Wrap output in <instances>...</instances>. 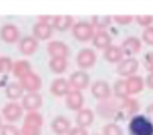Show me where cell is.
<instances>
[{
  "mask_svg": "<svg viewBox=\"0 0 153 135\" xmlns=\"http://www.w3.org/2000/svg\"><path fill=\"white\" fill-rule=\"evenodd\" d=\"M38 48V40L34 36H25L19 42V50L22 55L30 56Z\"/></svg>",
  "mask_w": 153,
  "mask_h": 135,
  "instance_id": "obj_15",
  "label": "cell"
},
{
  "mask_svg": "<svg viewBox=\"0 0 153 135\" xmlns=\"http://www.w3.org/2000/svg\"><path fill=\"white\" fill-rule=\"evenodd\" d=\"M89 76L85 70H78L70 74L68 83H69L70 87L74 88L72 90L81 91L87 88L89 85Z\"/></svg>",
  "mask_w": 153,
  "mask_h": 135,
  "instance_id": "obj_4",
  "label": "cell"
},
{
  "mask_svg": "<svg viewBox=\"0 0 153 135\" xmlns=\"http://www.w3.org/2000/svg\"><path fill=\"white\" fill-rule=\"evenodd\" d=\"M113 92L114 95L120 99H126L129 96V91L127 88L126 80H117L113 85Z\"/></svg>",
  "mask_w": 153,
  "mask_h": 135,
  "instance_id": "obj_27",
  "label": "cell"
},
{
  "mask_svg": "<svg viewBox=\"0 0 153 135\" xmlns=\"http://www.w3.org/2000/svg\"><path fill=\"white\" fill-rule=\"evenodd\" d=\"M123 57H124V53L121 47L119 46L111 45V46H109L108 48L104 50V58L109 63L119 64L123 60Z\"/></svg>",
  "mask_w": 153,
  "mask_h": 135,
  "instance_id": "obj_22",
  "label": "cell"
},
{
  "mask_svg": "<svg viewBox=\"0 0 153 135\" xmlns=\"http://www.w3.org/2000/svg\"><path fill=\"white\" fill-rule=\"evenodd\" d=\"M135 21L140 24V26H144V27H149L150 24L153 22V16L151 15H137L134 17Z\"/></svg>",
  "mask_w": 153,
  "mask_h": 135,
  "instance_id": "obj_34",
  "label": "cell"
},
{
  "mask_svg": "<svg viewBox=\"0 0 153 135\" xmlns=\"http://www.w3.org/2000/svg\"><path fill=\"white\" fill-rule=\"evenodd\" d=\"M14 63L11 58L9 57H0V73L7 74L13 71Z\"/></svg>",
  "mask_w": 153,
  "mask_h": 135,
  "instance_id": "obj_30",
  "label": "cell"
},
{
  "mask_svg": "<svg viewBox=\"0 0 153 135\" xmlns=\"http://www.w3.org/2000/svg\"><path fill=\"white\" fill-rule=\"evenodd\" d=\"M142 38L145 43L153 46V26H149V27L145 28V30L143 32Z\"/></svg>",
  "mask_w": 153,
  "mask_h": 135,
  "instance_id": "obj_36",
  "label": "cell"
},
{
  "mask_svg": "<svg viewBox=\"0 0 153 135\" xmlns=\"http://www.w3.org/2000/svg\"><path fill=\"white\" fill-rule=\"evenodd\" d=\"M24 92V89L22 88V86L20 85L19 82H13L11 84L7 85V89H5V94L7 97H9L12 101H15L20 97H22Z\"/></svg>",
  "mask_w": 153,
  "mask_h": 135,
  "instance_id": "obj_25",
  "label": "cell"
},
{
  "mask_svg": "<svg viewBox=\"0 0 153 135\" xmlns=\"http://www.w3.org/2000/svg\"><path fill=\"white\" fill-rule=\"evenodd\" d=\"M32 72V66L25 60H19L16 63H14L13 66V74L20 80L21 78H23L24 76H26L27 73Z\"/></svg>",
  "mask_w": 153,
  "mask_h": 135,
  "instance_id": "obj_24",
  "label": "cell"
},
{
  "mask_svg": "<svg viewBox=\"0 0 153 135\" xmlns=\"http://www.w3.org/2000/svg\"><path fill=\"white\" fill-rule=\"evenodd\" d=\"M74 23V18L69 15H59L53 18V27L60 32H64L70 28Z\"/></svg>",
  "mask_w": 153,
  "mask_h": 135,
  "instance_id": "obj_21",
  "label": "cell"
},
{
  "mask_svg": "<svg viewBox=\"0 0 153 135\" xmlns=\"http://www.w3.org/2000/svg\"><path fill=\"white\" fill-rule=\"evenodd\" d=\"M67 135H88V132L85 128H81V127H74L71 128L70 131L68 132Z\"/></svg>",
  "mask_w": 153,
  "mask_h": 135,
  "instance_id": "obj_38",
  "label": "cell"
},
{
  "mask_svg": "<svg viewBox=\"0 0 153 135\" xmlns=\"http://www.w3.org/2000/svg\"><path fill=\"white\" fill-rule=\"evenodd\" d=\"M146 85L148 88L153 89V72L148 74V76L146 78Z\"/></svg>",
  "mask_w": 153,
  "mask_h": 135,
  "instance_id": "obj_39",
  "label": "cell"
},
{
  "mask_svg": "<svg viewBox=\"0 0 153 135\" xmlns=\"http://www.w3.org/2000/svg\"><path fill=\"white\" fill-rule=\"evenodd\" d=\"M24 124L30 125V126L34 127H42L43 125V117L39 112H27L24 117Z\"/></svg>",
  "mask_w": 153,
  "mask_h": 135,
  "instance_id": "obj_29",
  "label": "cell"
},
{
  "mask_svg": "<svg viewBox=\"0 0 153 135\" xmlns=\"http://www.w3.org/2000/svg\"><path fill=\"white\" fill-rule=\"evenodd\" d=\"M94 112L90 109H87V108H82L80 111H78L76 116V126L81 127V128H87L90 125L94 122Z\"/></svg>",
  "mask_w": 153,
  "mask_h": 135,
  "instance_id": "obj_20",
  "label": "cell"
},
{
  "mask_svg": "<svg viewBox=\"0 0 153 135\" xmlns=\"http://www.w3.org/2000/svg\"><path fill=\"white\" fill-rule=\"evenodd\" d=\"M124 55L128 56V58H131V56H134L138 53L142 49V42L137 37H128L127 39L123 41L121 46Z\"/></svg>",
  "mask_w": 153,
  "mask_h": 135,
  "instance_id": "obj_10",
  "label": "cell"
},
{
  "mask_svg": "<svg viewBox=\"0 0 153 135\" xmlns=\"http://www.w3.org/2000/svg\"><path fill=\"white\" fill-rule=\"evenodd\" d=\"M0 135H21V131L14 125H4L0 129Z\"/></svg>",
  "mask_w": 153,
  "mask_h": 135,
  "instance_id": "obj_32",
  "label": "cell"
},
{
  "mask_svg": "<svg viewBox=\"0 0 153 135\" xmlns=\"http://www.w3.org/2000/svg\"><path fill=\"white\" fill-rule=\"evenodd\" d=\"M91 93L96 99L106 101L111 96V88L106 81L98 80L91 85Z\"/></svg>",
  "mask_w": 153,
  "mask_h": 135,
  "instance_id": "obj_8",
  "label": "cell"
},
{
  "mask_svg": "<svg viewBox=\"0 0 153 135\" xmlns=\"http://www.w3.org/2000/svg\"><path fill=\"white\" fill-rule=\"evenodd\" d=\"M49 69L56 74L63 73L67 67V61L66 59H61V58H51L49 60Z\"/></svg>",
  "mask_w": 153,
  "mask_h": 135,
  "instance_id": "obj_26",
  "label": "cell"
},
{
  "mask_svg": "<svg viewBox=\"0 0 153 135\" xmlns=\"http://www.w3.org/2000/svg\"><path fill=\"white\" fill-rule=\"evenodd\" d=\"M144 67L149 72H153V51H149L144 57Z\"/></svg>",
  "mask_w": 153,
  "mask_h": 135,
  "instance_id": "obj_37",
  "label": "cell"
},
{
  "mask_svg": "<svg viewBox=\"0 0 153 135\" xmlns=\"http://www.w3.org/2000/svg\"><path fill=\"white\" fill-rule=\"evenodd\" d=\"M111 37L105 30H99L94 34L92 38V44L98 49H107L109 46H111Z\"/></svg>",
  "mask_w": 153,
  "mask_h": 135,
  "instance_id": "obj_19",
  "label": "cell"
},
{
  "mask_svg": "<svg viewBox=\"0 0 153 135\" xmlns=\"http://www.w3.org/2000/svg\"><path fill=\"white\" fill-rule=\"evenodd\" d=\"M130 135H153V122L145 115H135L128 126Z\"/></svg>",
  "mask_w": 153,
  "mask_h": 135,
  "instance_id": "obj_1",
  "label": "cell"
},
{
  "mask_svg": "<svg viewBox=\"0 0 153 135\" xmlns=\"http://www.w3.org/2000/svg\"><path fill=\"white\" fill-rule=\"evenodd\" d=\"M70 91V85L64 78H59L53 81L51 85V92L56 96L67 95Z\"/></svg>",
  "mask_w": 153,
  "mask_h": 135,
  "instance_id": "obj_18",
  "label": "cell"
},
{
  "mask_svg": "<svg viewBox=\"0 0 153 135\" xmlns=\"http://www.w3.org/2000/svg\"><path fill=\"white\" fill-rule=\"evenodd\" d=\"M0 37L5 43L14 44L20 39L19 30L14 24H5L0 30Z\"/></svg>",
  "mask_w": 153,
  "mask_h": 135,
  "instance_id": "obj_13",
  "label": "cell"
},
{
  "mask_svg": "<svg viewBox=\"0 0 153 135\" xmlns=\"http://www.w3.org/2000/svg\"><path fill=\"white\" fill-rule=\"evenodd\" d=\"M21 135H41V128L23 124L21 129Z\"/></svg>",
  "mask_w": 153,
  "mask_h": 135,
  "instance_id": "obj_33",
  "label": "cell"
},
{
  "mask_svg": "<svg viewBox=\"0 0 153 135\" xmlns=\"http://www.w3.org/2000/svg\"><path fill=\"white\" fill-rule=\"evenodd\" d=\"M126 84H127V88L129 91V94H136V93L140 92L144 89V80L142 76H132L126 80Z\"/></svg>",
  "mask_w": 153,
  "mask_h": 135,
  "instance_id": "obj_23",
  "label": "cell"
},
{
  "mask_svg": "<svg viewBox=\"0 0 153 135\" xmlns=\"http://www.w3.org/2000/svg\"><path fill=\"white\" fill-rule=\"evenodd\" d=\"M146 113H147V115L149 116V118H150L151 120H153V104H151V105H149L148 107H147Z\"/></svg>",
  "mask_w": 153,
  "mask_h": 135,
  "instance_id": "obj_40",
  "label": "cell"
},
{
  "mask_svg": "<svg viewBox=\"0 0 153 135\" xmlns=\"http://www.w3.org/2000/svg\"><path fill=\"white\" fill-rule=\"evenodd\" d=\"M97 62V55L91 48H83L76 55V64L81 70L91 68Z\"/></svg>",
  "mask_w": 153,
  "mask_h": 135,
  "instance_id": "obj_3",
  "label": "cell"
},
{
  "mask_svg": "<svg viewBox=\"0 0 153 135\" xmlns=\"http://www.w3.org/2000/svg\"><path fill=\"white\" fill-rule=\"evenodd\" d=\"M1 127H2V125H1V116H0V129H1Z\"/></svg>",
  "mask_w": 153,
  "mask_h": 135,
  "instance_id": "obj_41",
  "label": "cell"
},
{
  "mask_svg": "<svg viewBox=\"0 0 153 135\" xmlns=\"http://www.w3.org/2000/svg\"><path fill=\"white\" fill-rule=\"evenodd\" d=\"M51 129L57 135H65L68 134V132L70 131L71 125L68 118L64 116H57L51 122Z\"/></svg>",
  "mask_w": 153,
  "mask_h": 135,
  "instance_id": "obj_17",
  "label": "cell"
},
{
  "mask_svg": "<svg viewBox=\"0 0 153 135\" xmlns=\"http://www.w3.org/2000/svg\"><path fill=\"white\" fill-rule=\"evenodd\" d=\"M66 107L72 111H80L83 107L84 97L81 91L70 90L65 99Z\"/></svg>",
  "mask_w": 153,
  "mask_h": 135,
  "instance_id": "obj_12",
  "label": "cell"
},
{
  "mask_svg": "<svg viewBox=\"0 0 153 135\" xmlns=\"http://www.w3.org/2000/svg\"><path fill=\"white\" fill-rule=\"evenodd\" d=\"M103 135H124L123 130L119 125L114 122L107 124L103 129Z\"/></svg>",
  "mask_w": 153,
  "mask_h": 135,
  "instance_id": "obj_31",
  "label": "cell"
},
{
  "mask_svg": "<svg viewBox=\"0 0 153 135\" xmlns=\"http://www.w3.org/2000/svg\"><path fill=\"white\" fill-rule=\"evenodd\" d=\"M111 21H112V17L108 15H96L92 16L91 18V24L94 25V27L99 28L100 30L108 27L111 24Z\"/></svg>",
  "mask_w": 153,
  "mask_h": 135,
  "instance_id": "obj_28",
  "label": "cell"
},
{
  "mask_svg": "<svg viewBox=\"0 0 153 135\" xmlns=\"http://www.w3.org/2000/svg\"><path fill=\"white\" fill-rule=\"evenodd\" d=\"M94 27L90 22L79 21L72 26V36L81 42H87L94 36Z\"/></svg>",
  "mask_w": 153,
  "mask_h": 135,
  "instance_id": "obj_2",
  "label": "cell"
},
{
  "mask_svg": "<svg viewBox=\"0 0 153 135\" xmlns=\"http://www.w3.org/2000/svg\"><path fill=\"white\" fill-rule=\"evenodd\" d=\"M33 35L37 40H47L53 35V25H51L48 22H37L33 27Z\"/></svg>",
  "mask_w": 153,
  "mask_h": 135,
  "instance_id": "obj_14",
  "label": "cell"
},
{
  "mask_svg": "<svg viewBox=\"0 0 153 135\" xmlns=\"http://www.w3.org/2000/svg\"><path fill=\"white\" fill-rule=\"evenodd\" d=\"M138 69V61L134 58L123 59L117 67V72L121 76H132Z\"/></svg>",
  "mask_w": 153,
  "mask_h": 135,
  "instance_id": "obj_6",
  "label": "cell"
},
{
  "mask_svg": "<svg viewBox=\"0 0 153 135\" xmlns=\"http://www.w3.org/2000/svg\"><path fill=\"white\" fill-rule=\"evenodd\" d=\"M19 83L22 86V88L25 91H27V93L38 92L41 89V87H42V80H41V78L38 74L34 73L33 71L20 79Z\"/></svg>",
  "mask_w": 153,
  "mask_h": 135,
  "instance_id": "obj_5",
  "label": "cell"
},
{
  "mask_svg": "<svg viewBox=\"0 0 153 135\" xmlns=\"http://www.w3.org/2000/svg\"><path fill=\"white\" fill-rule=\"evenodd\" d=\"M42 103L43 99L41 94H39L38 92H30L22 97L21 106L23 110H26L27 112H34L42 106Z\"/></svg>",
  "mask_w": 153,
  "mask_h": 135,
  "instance_id": "obj_7",
  "label": "cell"
},
{
  "mask_svg": "<svg viewBox=\"0 0 153 135\" xmlns=\"http://www.w3.org/2000/svg\"><path fill=\"white\" fill-rule=\"evenodd\" d=\"M113 20H114L117 24L127 25V24H130L132 21H133V16H131V15H114L113 16Z\"/></svg>",
  "mask_w": 153,
  "mask_h": 135,
  "instance_id": "obj_35",
  "label": "cell"
},
{
  "mask_svg": "<svg viewBox=\"0 0 153 135\" xmlns=\"http://www.w3.org/2000/svg\"><path fill=\"white\" fill-rule=\"evenodd\" d=\"M2 114L7 122H13L18 120L22 116L23 108L20 104L16 103V102H11L4 106V108L2 109Z\"/></svg>",
  "mask_w": 153,
  "mask_h": 135,
  "instance_id": "obj_9",
  "label": "cell"
},
{
  "mask_svg": "<svg viewBox=\"0 0 153 135\" xmlns=\"http://www.w3.org/2000/svg\"><path fill=\"white\" fill-rule=\"evenodd\" d=\"M138 103L135 99H123V102L121 103V105H119V110L117 113L121 114L123 117H129L132 116L135 112L138 111Z\"/></svg>",
  "mask_w": 153,
  "mask_h": 135,
  "instance_id": "obj_16",
  "label": "cell"
},
{
  "mask_svg": "<svg viewBox=\"0 0 153 135\" xmlns=\"http://www.w3.org/2000/svg\"><path fill=\"white\" fill-rule=\"evenodd\" d=\"M47 53L51 58L66 59L69 53L68 46L62 41H51L47 44Z\"/></svg>",
  "mask_w": 153,
  "mask_h": 135,
  "instance_id": "obj_11",
  "label": "cell"
}]
</instances>
